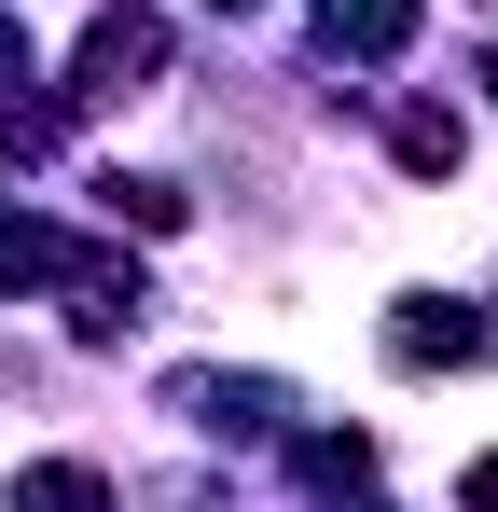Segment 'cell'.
I'll return each instance as SVG.
<instances>
[{"label":"cell","instance_id":"1","mask_svg":"<svg viewBox=\"0 0 498 512\" xmlns=\"http://www.w3.org/2000/svg\"><path fill=\"white\" fill-rule=\"evenodd\" d=\"M166 84V14H97L83 28V56H70V111H111V97H153Z\"/></svg>","mask_w":498,"mask_h":512},{"label":"cell","instance_id":"2","mask_svg":"<svg viewBox=\"0 0 498 512\" xmlns=\"http://www.w3.org/2000/svg\"><path fill=\"white\" fill-rule=\"evenodd\" d=\"M388 360H402V374H443V360H498V305H443V291H415L402 319H388Z\"/></svg>","mask_w":498,"mask_h":512},{"label":"cell","instance_id":"3","mask_svg":"<svg viewBox=\"0 0 498 512\" xmlns=\"http://www.w3.org/2000/svg\"><path fill=\"white\" fill-rule=\"evenodd\" d=\"M166 402H180V416L194 429H277V388H263V374H166Z\"/></svg>","mask_w":498,"mask_h":512},{"label":"cell","instance_id":"4","mask_svg":"<svg viewBox=\"0 0 498 512\" xmlns=\"http://www.w3.org/2000/svg\"><path fill=\"white\" fill-rule=\"evenodd\" d=\"M319 42H332V56H402L415 0H319Z\"/></svg>","mask_w":498,"mask_h":512},{"label":"cell","instance_id":"5","mask_svg":"<svg viewBox=\"0 0 498 512\" xmlns=\"http://www.w3.org/2000/svg\"><path fill=\"white\" fill-rule=\"evenodd\" d=\"M83 263L97 250H70L56 222H14V208H0V291H42V277H83Z\"/></svg>","mask_w":498,"mask_h":512},{"label":"cell","instance_id":"6","mask_svg":"<svg viewBox=\"0 0 498 512\" xmlns=\"http://www.w3.org/2000/svg\"><path fill=\"white\" fill-rule=\"evenodd\" d=\"M14 512H111V471L97 457H42V471H14Z\"/></svg>","mask_w":498,"mask_h":512},{"label":"cell","instance_id":"7","mask_svg":"<svg viewBox=\"0 0 498 512\" xmlns=\"http://www.w3.org/2000/svg\"><path fill=\"white\" fill-rule=\"evenodd\" d=\"M457 153H471V139H457V111H402V167H415V180H443Z\"/></svg>","mask_w":498,"mask_h":512},{"label":"cell","instance_id":"8","mask_svg":"<svg viewBox=\"0 0 498 512\" xmlns=\"http://www.w3.org/2000/svg\"><path fill=\"white\" fill-rule=\"evenodd\" d=\"M97 208H111V222H139V236L180 222V194H166V180H97Z\"/></svg>","mask_w":498,"mask_h":512},{"label":"cell","instance_id":"9","mask_svg":"<svg viewBox=\"0 0 498 512\" xmlns=\"http://www.w3.org/2000/svg\"><path fill=\"white\" fill-rule=\"evenodd\" d=\"M305 471H319V485H374V443H360V429H319Z\"/></svg>","mask_w":498,"mask_h":512},{"label":"cell","instance_id":"10","mask_svg":"<svg viewBox=\"0 0 498 512\" xmlns=\"http://www.w3.org/2000/svg\"><path fill=\"white\" fill-rule=\"evenodd\" d=\"M457 512H498V457H471V471H457Z\"/></svg>","mask_w":498,"mask_h":512},{"label":"cell","instance_id":"11","mask_svg":"<svg viewBox=\"0 0 498 512\" xmlns=\"http://www.w3.org/2000/svg\"><path fill=\"white\" fill-rule=\"evenodd\" d=\"M0 84H28V28L14 14H0Z\"/></svg>","mask_w":498,"mask_h":512},{"label":"cell","instance_id":"12","mask_svg":"<svg viewBox=\"0 0 498 512\" xmlns=\"http://www.w3.org/2000/svg\"><path fill=\"white\" fill-rule=\"evenodd\" d=\"M208 14H249V0H208Z\"/></svg>","mask_w":498,"mask_h":512},{"label":"cell","instance_id":"13","mask_svg":"<svg viewBox=\"0 0 498 512\" xmlns=\"http://www.w3.org/2000/svg\"><path fill=\"white\" fill-rule=\"evenodd\" d=\"M485 84H498V56H485Z\"/></svg>","mask_w":498,"mask_h":512}]
</instances>
